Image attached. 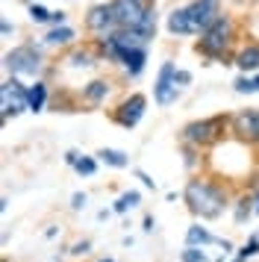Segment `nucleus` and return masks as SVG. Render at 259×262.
Segmentation results:
<instances>
[{
	"label": "nucleus",
	"instance_id": "c756f323",
	"mask_svg": "<svg viewBox=\"0 0 259 262\" xmlns=\"http://www.w3.org/2000/svg\"><path fill=\"white\" fill-rule=\"evenodd\" d=\"M136 3H141L144 9H150V3H153V0H136Z\"/></svg>",
	"mask_w": 259,
	"mask_h": 262
},
{
	"label": "nucleus",
	"instance_id": "4468645a",
	"mask_svg": "<svg viewBox=\"0 0 259 262\" xmlns=\"http://www.w3.org/2000/svg\"><path fill=\"white\" fill-rule=\"evenodd\" d=\"M45 97H47L45 83H33L27 89V100H30V109H33V112H38V109L45 106Z\"/></svg>",
	"mask_w": 259,
	"mask_h": 262
},
{
	"label": "nucleus",
	"instance_id": "ddd939ff",
	"mask_svg": "<svg viewBox=\"0 0 259 262\" xmlns=\"http://www.w3.org/2000/svg\"><path fill=\"white\" fill-rule=\"evenodd\" d=\"M239 68L242 71H259V45H250V48H245L242 53H239Z\"/></svg>",
	"mask_w": 259,
	"mask_h": 262
},
{
	"label": "nucleus",
	"instance_id": "1a4fd4ad",
	"mask_svg": "<svg viewBox=\"0 0 259 262\" xmlns=\"http://www.w3.org/2000/svg\"><path fill=\"white\" fill-rule=\"evenodd\" d=\"M235 133L247 142H259V109H245L233 118Z\"/></svg>",
	"mask_w": 259,
	"mask_h": 262
},
{
	"label": "nucleus",
	"instance_id": "412c9836",
	"mask_svg": "<svg viewBox=\"0 0 259 262\" xmlns=\"http://www.w3.org/2000/svg\"><path fill=\"white\" fill-rule=\"evenodd\" d=\"M256 253H259V238H250V242H247L245 248L239 250V259H235V262L247 259V256H256Z\"/></svg>",
	"mask_w": 259,
	"mask_h": 262
},
{
	"label": "nucleus",
	"instance_id": "f3484780",
	"mask_svg": "<svg viewBox=\"0 0 259 262\" xmlns=\"http://www.w3.org/2000/svg\"><path fill=\"white\" fill-rule=\"evenodd\" d=\"M186 242L195 248V245H212V242H218V238H212L209 233H206V230H200V227H191V230L186 233Z\"/></svg>",
	"mask_w": 259,
	"mask_h": 262
},
{
	"label": "nucleus",
	"instance_id": "a211bd4d",
	"mask_svg": "<svg viewBox=\"0 0 259 262\" xmlns=\"http://www.w3.org/2000/svg\"><path fill=\"white\" fill-rule=\"evenodd\" d=\"M139 203V191H127V194H121L115 203V212H127L130 206H136Z\"/></svg>",
	"mask_w": 259,
	"mask_h": 262
},
{
	"label": "nucleus",
	"instance_id": "4be33fe9",
	"mask_svg": "<svg viewBox=\"0 0 259 262\" xmlns=\"http://www.w3.org/2000/svg\"><path fill=\"white\" fill-rule=\"evenodd\" d=\"M74 168H77L80 174H85V177H92V174H94V168H97V165H94V159H89V156H82V159H80V162H77Z\"/></svg>",
	"mask_w": 259,
	"mask_h": 262
},
{
	"label": "nucleus",
	"instance_id": "cd10ccee",
	"mask_svg": "<svg viewBox=\"0 0 259 262\" xmlns=\"http://www.w3.org/2000/svg\"><path fill=\"white\" fill-rule=\"evenodd\" d=\"M50 21H53V24H65V12H53V18H50Z\"/></svg>",
	"mask_w": 259,
	"mask_h": 262
},
{
	"label": "nucleus",
	"instance_id": "f257e3e1",
	"mask_svg": "<svg viewBox=\"0 0 259 262\" xmlns=\"http://www.w3.org/2000/svg\"><path fill=\"white\" fill-rule=\"evenodd\" d=\"M186 203L191 206V212L200 215V218H215L224 209L221 191L212 189L209 183H200V180H191L186 186Z\"/></svg>",
	"mask_w": 259,
	"mask_h": 262
},
{
	"label": "nucleus",
	"instance_id": "c85d7f7f",
	"mask_svg": "<svg viewBox=\"0 0 259 262\" xmlns=\"http://www.w3.org/2000/svg\"><path fill=\"white\" fill-rule=\"evenodd\" d=\"M85 250H89V242H82V245H77V248H74V253H85Z\"/></svg>",
	"mask_w": 259,
	"mask_h": 262
},
{
	"label": "nucleus",
	"instance_id": "5701e85b",
	"mask_svg": "<svg viewBox=\"0 0 259 262\" xmlns=\"http://www.w3.org/2000/svg\"><path fill=\"white\" fill-rule=\"evenodd\" d=\"M235 92L239 95H250V92H256V85H253V80H247V77H239L235 80Z\"/></svg>",
	"mask_w": 259,
	"mask_h": 262
},
{
	"label": "nucleus",
	"instance_id": "39448f33",
	"mask_svg": "<svg viewBox=\"0 0 259 262\" xmlns=\"http://www.w3.org/2000/svg\"><path fill=\"white\" fill-rule=\"evenodd\" d=\"M153 97H156L159 106H168V103L177 97V68L171 65V62L162 65L159 80H156V85H153Z\"/></svg>",
	"mask_w": 259,
	"mask_h": 262
},
{
	"label": "nucleus",
	"instance_id": "473e14b6",
	"mask_svg": "<svg viewBox=\"0 0 259 262\" xmlns=\"http://www.w3.org/2000/svg\"><path fill=\"white\" fill-rule=\"evenodd\" d=\"M256 212H259V206H256Z\"/></svg>",
	"mask_w": 259,
	"mask_h": 262
},
{
	"label": "nucleus",
	"instance_id": "a878e982",
	"mask_svg": "<svg viewBox=\"0 0 259 262\" xmlns=\"http://www.w3.org/2000/svg\"><path fill=\"white\" fill-rule=\"evenodd\" d=\"M85 201H89L85 194H74V201H71V206H74V209H82V206H85Z\"/></svg>",
	"mask_w": 259,
	"mask_h": 262
},
{
	"label": "nucleus",
	"instance_id": "f03ea898",
	"mask_svg": "<svg viewBox=\"0 0 259 262\" xmlns=\"http://www.w3.org/2000/svg\"><path fill=\"white\" fill-rule=\"evenodd\" d=\"M230 36H233V24L227 18H218L212 27L203 30V38H200V50L209 53V56H221L227 45H230Z\"/></svg>",
	"mask_w": 259,
	"mask_h": 262
},
{
	"label": "nucleus",
	"instance_id": "20e7f679",
	"mask_svg": "<svg viewBox=\"0 0 259 262\" xmlns=\"http://www.w3.org/2000/svg\"><path fill=\"white\" fill-rule=\"evenodd\" d=\"M0 97H3V115H18L24 109H30V100H27V89H24L18 80H9L0 89Z\"/></svg>",
	"mask_w": 259,
	"mask_h": 262
},
{
	"label": "nucleus",
	"instance_id": "b1692460",
	"mask_svg": "<svg viewBox=\"0 0 259 262\" xmlns=\"http://www.w3.org/2000/svg\"><path fill=\"white\" fill-rule=\"evenodd\" d=\"M183 259L186 262H209V256H206V253H203V250H186V253H183Z\"/></svg>",
	"mask_w": 259,
	"mask_h": 262
},
{
	"label": "nucleus",
	"instance_id": "9d476101",
	"mask_svg": "<svg viewBox=\"0 0 259 262\" xmlns=\"http://www.w3.org/2000/svg\"><path fill=\"white\" fill-rule=\"evenodd\" d=\"M141 115H144V97L133 95V97H127V100L121 103V109H118V124H124V127H136Z\"/></svg>",
	"mask_w": 259,
	"mask_h": 262
},
{
	"label": "nucleus",
	"instance_id": "dca6fc26",
	"mask_svg": "<svg viewBox=\"0 0 259 262\" xmlns=\"http://www.w3.org/2000/svg\"><path fill=\"white\" fill-rule=\"evenodd\" d=\"M45 38H47V45H68V41H74V30H68V27H56V30H50Z\"/></svg>",
	"mask_w": 259,
	"mask_h": 262
},
{
	"label": "nucleus",
	"instance_id": "6e6552de",
	"mask_svg": "<svg viewBox=\"0 0 259 262\" xmlns=\"http://www.w3.org/2000/svg\"><path fill=\"white\" fill-rule=\"evenodd\" d=\"M85 24H89V30H94V33H103V36H109V33L118 27L115 24V12H112V3H100V6L89 9Z\"/></svg>",
	"mask_w": 259,
	"mask_h": 262
},
{
	"label": "nucleus",
	"instance_id": "bb28decb",
	"mask_svg": "<svg viewBox=\"0 0 259 262\" xmlns=\"http://www.w3.org/2000/svg\"><path fill=\"white\" fill-rule=\"evenodd\" d=\"M188 80H191V74H188V71H177V83H183V85H186Z\"/></svg>",
	"mask_w": 259,
	"mask_h": 262
},
{
	"label": "nucleus",
	"instance_id": "7ed1b4c3",
	"mask_svg": "<svg viewBox=\"0 0 259 262\" xmlns=\"http://www.w3.org/2000/svg\"><path fill=\"white\" fill-rule=\"evenodd\" d=\"M6 68L15 77H35L41 71V56L35 48H15L12 53H6Z\"/></svg>",
	"mask_w": 259,
	"mask_h": 262
},
{
	"label": "nucleus",
	"instance_id": "6ab92c4d",
	"mask_svg": "<svg viewBox=\"0 0 259 262\" xmlns=\"http://www.w3.org/2000/svg\"><path fill=\"white\" fill-rule=\"evenodd\" d=\"M85 97H89L92 103L103 100V97H106V83H100V80H97V83H92L89 89H85Z\"/></svg>",
	"mask_w": 259,
	"mask_h": 262
},
{
	"label": "nucleus",
	"instance_id": "393cba45",
	"mask_svg": "<svg viewBox=\"0 0 259 262\" xmlns=\"http://www.w3.org/2000/svg\"><path fill=\"white\" fill-rule=\"evenodd\" d=\"M71 65H77V68H85V65H92V62H89V53H74V56H71Z\"/></svg>",
	"mask_w": 259,
	"mask_h": 262
},
{
	"label": "nucleus",
	"instance_id": "2eb2a0df",
	"mask_svg": "<svg viewBox=\"0 0 259 262\" xmlns=\"http://www.w3.org/2000/svg\"><path fill=\"white\" fill-rule=\"evenodd\" d=\"M100 159H103L106 165H115V168H127V154H121V150H112V147H103V150H100Z\"/></svg>",
	"mask_w": 259,
	"mask_h": 262
},
{
	"label": "nucleus",
	"instance_id": "0eeeda50",
	"mask_svg": "<svg viewBox=\"0 0 259 262\" xmlns=\"http://www.w3.org/2000/svg\"><path fill=\"white\" fill-rule=\"evenodd\" d=\"M188 18H191L195 33L212 27L215 21H218V0H195V3L188 6Z\"/></svg>",
	"mask_w": 259,
	"mask_h": 262
},
{
	"label": "nucleus",
	"instance_id": "aec40b11",
	"mask_svg": "<svg viewBox=\"0 0 259 262\" xmlns=\"http://www.w3.org/2000/svg\"><path fill=\"white\" fill-rule=\"evenodd\" d=\"M30 18H33L35 24H45V21H50V18H53V12H47L45 6L33 3V6H30Z\"/></svg>",
	"mask_w": 259,
	"mask_h": 262
},
{
	"label": "nucleus",
	"instance_id": "7c9ffc66",
	"mask_svg": "<svg viewBox=\"0 0 259 262\" xmlns=\"http://www.w3.org/2000/svg\"><path fill=\"white\" fill-rule=\"evenodd\" d=\"M253 85H256V92H259V77H256V80H253Z\"/></svg>",
	"mask_w": 259,
	"mask_h": 262
},
{
	"label": "nucleus",
	"instance_id": "2f4dec72",
	"mask_svg": "<svg viewBox=\"0 0 259 262\" xmlns=\"http://www.w3.org/2000/svg\"><path fill=\"white\" fill-rule=\"evenodd\" d=\"M103 262H112V259H103Z\"/></svg>",
	"mask_w": 259,
	"mask_h": 262
},
{
	"label": "nucleus",
	"instance_id": "9b49d317",
	"mask_svg": "<svg viewBox=\"0 0 259 262\" xmlns=\"http://www.w3.org/2000/svg\"><path fill=\"white\" fill-rule=\"evenodd\" d=\"M168 30H171L174 36H188V33H195L191 18H188V6L186 9H174V12L168 15Z\"/></svg>",
	"mask_w": 259,
	"mask_h": 262
},
{
	"label": "nucleus",
	"instance_id": "f8f14e48",
	"mask_svg": "<svg viewBox=\"0 0 259 262\" xmlns=\"http://www.w3.org/2000/svg\"><path fill=\"white\" fill-rule=\"evenodd\" d=\"M118 59L124 62V68H127L133 77H136V74H141V68H144V62H147V53H144V48H139V50H124Z\"/></svg>",
	"mask_w": 259,
	"mask_h": 262
},
{
	"label": "nucleus",
	"instance_id": "423d86ee",
	"mask_svg": "<svg viewBox=\"0 0 259 262\" xmlns=\"http://www.w3.org/2000/svg\"><path fill=\"white\" fill-rule=\"evenodd\" d=\"M224 130V118H206V121H195L186 127V139L195 144H209L218 139V133Z\"/></svg>",
	"mask_w": 259,
	"mask_h": 262
}]
</instances>
